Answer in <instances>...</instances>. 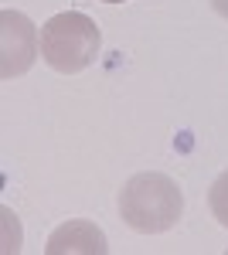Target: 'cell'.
<instances>
[{
    "mask_svg": "<svg viewBox=\"0 0 228 255\" xmlns=\"http://www.w3.org/2000/svg\"><path fill=\"white\" fill-rule=\"evenodd\" d=\"M181 211H184V194L177 180L160 170L133 174L119 191V215L140 235L171 232L181 221Z\"/></svg>",
    "mask_w": 228,
    "mask_h": 255,
    "instance_id": "1",
    "label": "cell"
},
{
    "mask_svg": "<svg viewBox=\"0 0 228 255\" xmlns=\"http://www.w3.org/2000/svg\"><path fill=\"white\" fill-rule=\"evenodd\" d=\"M208 208H211V215L218 218V225L228 228V170H222L215 177V184L208 191Z\"/></svg>",
    "mask_w": 228,
    "mask_h": 255,
    "instance_id": "5",
    "label": "cell"
},
{
    "mask_svg": "<svg viewBox=\"0 0 228 255\" xmlns=\"http://www.w3.org/2000/svg\"><path fill=\"white\" fill-rule=\"evenodd\" d=\"M211 7H215V14H218V17L228 20V0H211Z\"/></svg>",
    "mask_w": 228,
    "mask_h": 255,
    "instance_id": "6",
    "label": "cell"
},
{
    "mask_svg": "<svg viewBox=\"0 0 228 255\" xmlns=\"http://www.w3.org/2000/svg\"><path fill=\"white\" fill-rule=\"evenodd\" d=\"M38 55H41V38L31 17L20 10H3L0 14V75L17 79L24 72H31Z\"/></svg>",
    "mask_w": 228,
    "mask_h": 255,
    "instance_id": "3",
    "label": "cell"
},
{
    "mask_svg": "<svg viewBox=\"0 0 228 255\" xmlns=\"http://www.w3.org/2000/svg\"><path fill=\"white\" fill-rule=\"evenodd\" d=\"M102 48V31L92 17L65 10L55 14L41 27V58L48 68H55L61 75H78L95 61Z\"/></svg>",
    "mask_w": 228,
    "mask_h": 255,
    "instance_id": "2",
    "label": "cell"
},
{
    "mask_svg": "<svg viewBox=\"0 0 228 255\" xmlns=\"http://www.w3.org/2000/svg\"><path fill=\"white\" fill-rule=\"evenodd\" d=\"M102 3H126V0H102Z\"/></svg>",
    "mask_w": 228,
    "mask_h": 255,
    "instance_id": "7",
    "label": "cell"
},
{
    "mask_svg": "<svg viewBox=\"0 0 228 255\" xmlns=\"http://www.w3.org/2000/svg\"><path fill=\"white\" fill-rule=\"evenodd\" d=\"M48 255H72V252H85V255H106L109 252V242L102 235V228H95L92 221H65L61 228L51 232Z\"/></svg>",
    "mask_w": 228,
    "mask_h": 255,
    "instance_id": "4",
    "label": "cell"
}]
</instances>
